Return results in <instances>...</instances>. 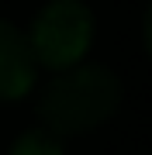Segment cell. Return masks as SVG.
Returning a JSON list of instances; mask_svg holds the SVG:
<instances>
[{"label":"cell","mask_w":152,"mask_h":155,"mask_svg":"<svg viewBox=\"0 0 152 155\" xmlns=\"http://www.w3.org/2000/svg\"><path fill=\"white\" fill-rule=\"evenodd\" d=\"M35 86L31 41L0 17V100H17Z\"/></svg>","instance_id":"obj_3"},{"label":"cell","mask_w":152,"mask_h":155,"mask_svg":"<svg viewBox=\"0 0 152 155\" xmlns=\"http://www.w3.org/2000/svg\"><path fill=\"white\" fill-rule=\"evenodd\" d=\"M142 38H145V52L152 55V4L145 7V17H142Z\"/></svg>","instance_id":"obj_5"},{"label":"cell","mask_w":152,"mask_h":155,"mask_svg":"<svg viewBox=\"0 0 152 155\" xmlns=\"http://www.w3.org/2000/svg\"><path fill=\"white\" fill-rule=\"evenodd\" d=\"M31 52L35 62L49 69H69L83 59L93 41V14L83 0H52L38 11L31 24Z\"/></svg>","instance_id":"obj_2"},{"label":"cell","mask_w":152,"mask_h":155,"mask_svg":"<svg viewBox=\"0 0 152 155\" xmlns=\"http://www.w3.org/2000/svg\"><path fill=\"white\" fill-rule=\"evenodd\" d=\"M121 104V79L107 66H69L42 90L38 117L52 134H83Z\"/></svg>","instance_id":"obj_1"},{"label":"cell","mask_w":152,"mask_h":155,"mask_svg":"<svg viewBox=\"0 0 152 155\" xmlns=\"http://www.w3.org/2000/svg\"><path fill=\"white\" fill-rule=\"evenodd\" d=\"M11 155H62V141L49 131H24L11 145Z\"/></svg>","instance_id":"obj_4"}]
</instances>
